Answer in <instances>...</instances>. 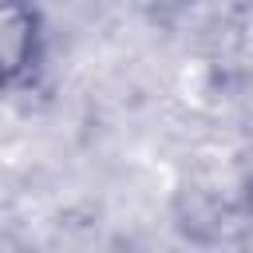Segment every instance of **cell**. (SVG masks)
<instances>
[{
    "instance_id": "obj_2",
    "label": "cell",
    "mask_w": 253,
    "mask_h": 253,
    "mask_svg": "<svg viewBox=\"0 0 253 253\" xmlns=\"http://www.w3.org/2000/svg\"><path fill=\"white\" fill-rule=\"evenodd\" d=\"M249 213H253V182H249Z\"/></svg>"
},
{
    "instance_id": "obj_1",
    "label": "cell",
    "mask_w": 253,
    "mask_h": 253,
    "mask_svg": "<svg viewBox=\"0 0 253 253\" xmlns=\"http://www.w3.org/2000/svg\"><path fill=\"white\" fill-rule=\"evenodd\" d=\"M43 55V24L28 4H0V99L20 91Z\"/></svg>"
}]
</instances>
